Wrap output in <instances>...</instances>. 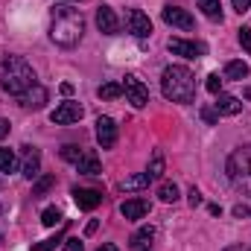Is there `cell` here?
Here are the masks:
<instances>
[{"label":"cell","mask_w":251,"mask_h":251,"mask_svg":"<svg viewBox=\"0 0 251 251\" xmlns=\"http://www.w3.org/2000/svg\"><path fill=\"white\" fill-rule=\"evenodd\" d=\"M82 32H85V18H82L79 9H70V6H56V9H53L50 38H53L59 47H64V50L76 47L79 38H82Z\"/></svg>","instance_id":"6da1fadb"},{"label":"cell","mask_w":251,"mask_h":251,"mask_svg":"<svg viewBox=\"0 0 251 251\" xmlns=\"http://www.w3.org/2000/svg\"><path fill=\"white\" fill-rule=\"evenodd\" d=\"M161 91L167 100L187 105L196 100V73L187 64H170L161 76Z\"/></svg>","instance_id":"7a4b0ae2"},{"label":"cell","mask_w":251,"mask_h":251,"mask_svg":"<svg viewBox=\"0 0 251 251\" xmlns=\"http://www.w3.org/2000/svg\"><path fill=\"white\" fill-rule=\"evenodd\" d=\"M0 85H3L6 94L21 97V94H26V91H29L32 85H38V82H35L32 64L26 62L24 56H6V59H3V73H0Z\"/></svg>","instance_id":"3957f363"},{"label":"cell","mask_w":251,"mask_h":251,"mask_svg":"<svg viewBox=\"0 0 251 251\" xmlns=\"http://www.w3.org/2000/svg\"><path fill=\"white\" fill-rule=\"evenodd\" d=\"M225 173H228L231 184L251 199V146H240V149L228 158Z\"/></svg>","instance_id":"277c9868"},{"label":"cell","mask_w":251,"mask_h":251,"mask_svg":"<svg viewBox=\"0 0 251 251\" xmlns=\"http://www.w3.org/2000/svg\"><path fill=\"white\" fill-rule=\"evenodd\" d=\"M126 32H131L134 38H149L152 35V21L146 12L140 9H128L126 12Z\"/></svg>","instance_id":"5b68a950"},{"label":"cell","mask_w":251,"mask_h":251,"mask_svg":"<svg viewBox=\"0 0 251 251\" xmlns=\"http://www.w3.org/2000/svg\"><path fill=\"white\" fill-rule=\"evenodd\" d=\"M120 85H123L126 100H128V102H131L134 108H143V105L149 102V91H146V85H143V82H140L137 76H131V73H128V76H126Z\"/></svg>","instance_id":"8992f818"},{"label":"cell","mask_w":251,"mask_h":251,"mask_svg":"<svg viewBox=\"0 0 251 251\" xmlns=\"http://www.w3.org/2000/svg\"><path fill=\"white\" fill-rule=\"evenodd\" d=\"M21 173H24V178H38V173H41V149H35V146H29V143H24L21 146Z\"/></svg>","instance_id":"52a82bcc"},{"label":"cell","mask_w":251,"mask_h":251,"mask_svg":"<svg viewBox=\"0 0 251 251\" xmlns=\"http://www.w3.org/2000/svg\"><path fill=\"white\" fill-rule=\"evenodd\" d=\"M82 114H85V108H82L79 102L64 100L62 105H56V111L50 114V120H53L56 126H70V123H79V120H82Z\"/></svg>","instance_id":"ba28073f"},{"label":"cell","mask_w":251,"mask_h":251,"mask_svg":"<svg viewBox=\"0 0 251 251\" xmlns=\"http://www.w3.org/2000/svg\"><path fill=\"white\" fill-rule=\"evenodd\" d=\"M161 18H164V24H170V26H176V29H193V15H190L187 9H181V6H164V12H161Z\"/></svg>","instance_id":"9c48e42d"},{"label":"cell","mask_w":251,"mask_h":251,"mask_svg":"<svg viewBox=\"0 0 251 251\" xmlns=\"http://www.w3.org/2000/svg\"><path fill=\"white\" fill-rule=\"evenodd\" d=\"M170 53L176 56H184V59H199L207 53V44L204 41H184V38H170Z\"/></svg>","instance_id":"30bf717a"},{"label":"cell","mask_w":251,"mask_h":251,"mask_svg":"<svg viewBox=\"0 0 251 251\" xmlns=\"http://www.w3.org/2000/svg\"><path fill=\"white\" fill-rule=\"evenodd\" d=\"M18 102H21V108H26V111H41V108L47 105V88L32 85L26 94H21V97H18Z\"/></svg>","instance_id":"8fae6325"},{"label":"cell","mask_w":251,"mask_h":251,"mask_svg":"<svg viewBox=\"0 0 251 251\" xmlns=\"http://www.w3.org/2000/svg\"><path fill=\"white\" fill-rule=\"evenodd\" d=\"M97 29L102 35H117L120 32V21H117V15H114L111 6H100L97 9Z\"/></svg>","instance_id":"7c38bea8"},{"label":"cell","mask_w":251,"mask_h":251,"mask_svg":"<svg viewBox=\"0 0 251 251\" xmlns=\"http://www.w3.org/2000/svg\"><path fill=\"white\" fill-rule=\"evenodd\" d=\"M97 140L102 149H111L117 143V123L111 117H97Z\"/></svg>","instance_id":"4fadbf2b"},{"label":"cell","mask_w":251,"mask_h":251,"mask_svg":"<svg viewBox=\"0 0 251 251\" xmlns=\"http://www.w3.org/2000/svg\"><path fill=\"white\" fill-rule=\"evenodd\" d=\"M213 111H216L219 117H237V114L243 111V102H240L237 97H231V94H216Z\"/></svg>","instance_id":"5bb4252c"},{"label":"cell","mask_w":251,"mask_h":251,"mask_svg":"<svg viewBox=\"0 0 251 251\" xmlns=\"http://www.w3.org/2000/svg\"><path fill=\"white\" fill-rule=\"evenodd\" d=\"M73 199H76V204H79L82 210H94V207L102 204V193L94 190V187H76L73 190Z\"/></svg>","instance_id":"9a60e30c"},{"label":"cell","mask_w":251,"mask_h":251,"mask_svg":"<svg viewBox=\"0 0 251 251\" xmlns=\"http://www.w3.org/2000/svg\"><path fill=\"white\" fill-rule=\"evenodd\" d=\"M152 243H155V228H152V225H143V228H137V231L131 234L128 249L131 251H149Z\"/></svg>","instance_id":"2e32d148"},{"label":"cell","mask_w":251,"mask_h":251,"mask_svg":"<svg viewBox=\"0 0 251 251\" xmlns=\"http://www.w3.org/2000/svg\"><path fill=\"white\" fill-rule=\"evenodd\" d=\"M120 213L126 219H143L149 213V199H126L120 204Z\"/></svg>","instance_id":"e0dca14e"},{"label":"cell","mask_w":251,"mask_h":251,"mask_svg":"<svg viewBox=\"0 0 251 251\" xmlns=\"http://www.w3.org/2000/svg\"><path fill=\"white\" fill-rule=\"evenodd\" d=\"M73 167H76L79 173H85V176H100V173H102L100 158H97V152H94V149H85V152H82V158H79Z\"/></svg>","instance_id":"ac0fdd59"},{"label":"cell","mask_w":251,"mask_h":251,"mask_svg":"<svg viewBox=\"0 0 251 251\" xmlns=\"http://www.w3.org/2000/svg\"><path fill=\"white\" fill-rule=\"evenodd\" d=\"M149 181H152V178H149L146 173H140V176H128V178H123V181H120V190H123V193L143 190V187H149Z\"/></svg>","instance_id":"d6986e66"},{"label":"cell","mask_w":251,"mask_h":251,"mask_svg":"<svg viewBox=\"0 0 251 251\" xmlns=\"http://www.w3.org/2000/svg\"><path fill=\"white\" fill-rule=\"evenodd\" d=\"M196 3H199V9L204 12V18L222 21V3H219V0H196Z\"/></svg>","instance_id":"ffe728a7"},{"label":"cell","mask_w":251,"mask_h":251,"mask_svg":"<svg viewBox=\"0 0 251 251\" xmlns=\"http://www.w3.org/2000/svg\"><path fill=\"white\" fill-rule=\"evenodd\" d=\"M249 64L246 62H228L225 64V79H237V82H243L246 76H249Z\"/></svg>","instance_id":"44dd1931"},{"label":"cell","mask_w":251,"mask_h":251,"mask_svg":"<svg viewBox=\"0 0 251 251\" xmlns=\"http://www.w3.org/2000/svg\"><path fill=\"white\" fill-rule=\"evenodd\" d=\"M15 170H18V155H15L12 149H0V173L9 176V173H15Z\"/></svg>","instance_id":"7402d4cb"},{"label":"cell","mask_w":251,"mask_h":251,"mask_svg":"<svg viewBox=\"0 0 251 251\" xmlns=\"http://www.w3.org/2000/svg\"><path fill=\"white\" fill-rule=\"evenodd\" d=\"M100 100H117L120 94H123V85L120 82H105V85H100Z\"/></svg>","instance_id":"603a6c76"},{"label":"cell","mask_w":251,"mask_h":251,"mask_svg":"<svg viewBox=\"0 0 251 251\" xmlns=\"http://www.w3.org/2000/svg\"><path fill=\"white\" fill-rule=\"evenodd\" d=\"M82 152H85V149H82V146H76V143H64L62 149H59V155H62L67 164H76V161L82 158Z\"/></svg>","instance_id":"cb8c5ba5"},{"label":"cell","mask_w":251,"mask_h":251,"mask_svg":"<svg viewBox=\"0 0 251 251\" xmlns=\"http://www.w3.org/2000/svg\"><path fill=\"white\" fill-rule=\"evenodd\" d=\"M158 196H161V201L173 204V201H178V187H176L173 181H164V184L158 187Z\"/></svg>","instance_id":"d4e9b609"},{"label":"cell","mask_w":251,"mask_h":251,"mask_svg":"<svg viewBox=\"0 0 251 251\" xmlns=\"http://www.w3.org/2000/svg\"><path fill=\"white\" fill-rule=\"evenodd\" d=\"M146 176H149L152 181L164 176V155H161V152H155V158H152V164H149V170H146Z\"/></svg>","instance_id":"484cf974"},{"label":"cell","mask_w":251,"mask_h":251,"mask_svg":"<svg viewBox=\"0 0 251 251\" xmlns=\"http://www.w3.org/2000/svg\"><path fill=\"white\" fill-rule=\"evenodd\" d=\"M41 222H44L47 228H56V225L62 222V210H59V207H47V210L41 213Z\"/></svg>","instance_id":"4316f807"},{"label":"cell","mask_w":251,"mask_h":251,"mask_svg":"<svg viewBox=\"0 0 251 251\" xmlns=\"http://www.w3.org/2000/svg\"><path fill=\"white\" fill-rule=\"evenodd\" d=\"M53 184H56V176H44V178H38V181L32 184V196H44Z\"/></svg>","instance_id":"83f0119b"},{"label":"cell","mask_w":251,"mask_h":251,"mask_svg":"<svg viewBox=\"0 0 251 251\" xmlns=\"http://www.w3.org/2000/svg\"><path fill=\"white\" fill-rule=\"evenodd\" d=\"M204 88H207V94H222V79H219V73H210L207 76V82H204Z\"/></svg>","instance_id":"f1b7e54d"},{"label":"cell","mask_w":251,"mask_h":251,"mask_svg":"<svg viewBox=\"0 0 251 251\" xmlns=\"http://www.w3.org/2000/svg\"><path fill=\"white\" fill-rule=\"evenodd\" d=\"M62 237H64V231H59L56 237H50V240H44V243H38V246H35V251H53L56 246H59V243H62Z\"/></svg>","instance_id":"f546056e"},{"label":"cell","mask_w":251,"mask_h":251,"mask_svg":"<svg viewBox=\"0 0 251 251\" xmlns=\"http://www.w3.org/2000/svg\"><path fill=\"white\" fill-rule=\"evenodd\" d=\"M201 120H204L207 126H216V123H219V114H216L210 105H204V108H201Z\"/></svg>","instance_id":"4dcf8cb0"},{"label":"cell","mask_w":251,"mask_h":251,"mask_svg":"<svg viewBox=\"0 0 251 251\" xmlns=\"http://www.w3.org/2000/svg\"><path fill=\"white\" fill-rule=\"evenodd\" d=\"M240 44H243V50H246V53H251V29H249V26H243V29H240Z\"/></svg>","instance_id":"1f68e13d"},{"label":"cell","mask_w":251,"mask_h":251,"mask_svg":"<svg viewBox=\"0 0 251 251\" xmlns=\"http://www.w3.org/2000/svg\"><path fill=\"white\" fill-rule=\"evenodd\" d=\"M62 251H85V246H82V240H79V237H70V240H64V249Z\"/></svg>","instance_id":"d6a6232c"},{"label":"cell","mask_w":251,"mask_h":251,"mask_svg":"<svg viewBox=\"0 0 251 251\" xmlns=\"http://www.w3.org/2000/svg\"><path fill=\"white\" fill-rule=\"evenodd\" d=\"M231 3H234V9H237L240 15H243V12H249V9H251V0H231Z\"/></svg>","instance_id":"836d02e7"},{"label":"cell","mask_w":251,"mask_h":251,"mask_svg":"<svg viewBox=\"0 0 251 251\" xmlns=\"http://www.w3.org/2000/svg\"><path fill=\"white\" fill-rule=\"evenodd\" d=\"M190 204H193V207H199V204H201V193H199L196 187L190 190Z\"/></svg>","instance_id":"e575fe53"},{"label":"cell","mask_w":251,"mask_h":251,"mask_svg":"<svg viewBox=\"0 0 251 251\" xmlns=\"http://www.w3.org/2000/svg\"><path fill=\"white\" fill-rule=\"evenodd\" d=\"M9 128H12V126H9V120H3V117H0V140L9 134Z\"/></svg>","instance_id":"d590c367"},{"label":"cell","mask_w":251,"mask_h":251,"mask_svg":"<svg viewBox=\"0 0 251 251\" xmlns=\"http://www.w3.org/2000/svg\"><path fill=\"white\" fill-rule=\"evenodd\" d=\"M234 216H240V219L249 216V207H246V204H237V207H234Z\"/></svg>","instance_id":"8d00e7d4"},{"label":"cell","mask_w":251,"mask_h":251,"mask_svg":"<svg viewBox=\"0 0 251 251\" xmlns=\"http://www.w3.org/2000/svg\"><path fill=\"white\" fill-rule=\"evenodd\" d=\"M62 94H64V97H70V94H73V85H70V82H64V85H62Z\"/></svg>","instance_id":"74e56055"},{"label":"cell","mask_w":251,"mask_h":251,"mask_svg":"<svg viewBox=\"0 0 251 251\" xmlns=\"http://www.w3.org/2000/svg\"><path fill=\"white\" fill-rule=\"evenodd\" d=\"M97 251H120V249H117V246H111V243H105V246H100Z\"/></svg>","instance_id":"f35d334b"},{"label":"cell","mask_w":251,"mask_h":251,"mask_svg":"<svg viewBox=\"0 0 251 251\" xmlns=\"http://www.w3.org/2000/svg\"><path fill=\"white\" fill-rule=\"evenodd\" d=\"M225 251H251L249 246H231V249H225Z\"/></svg>","instance_id":"ab89813d"},{"label":"cell","mask_w":251,"mask_h":251,"mask_svg":"<svg viewBox=\"0 0 251 251\" xmlns=\"http://www.w3.org/2000/svg\"><path fill=\"white\" fill-rule=\"evenodd\" d=\"M62 3H70V0H62Z\"/></svg>","instance_id":"60d3db41"},{"label":"cell","mask_w":251,"mask_h":251,"mask_svg":"<svg viewBox=\"0 0 251 251\" xmlns=\"http://www.w3.org/2000/svg\"><path fill=\"white\" fill-rule=\"evenodd\" d=\"M0 193H3V184H0Z\"/></svg>","instance_id":"b9f144b4"},{"label":"cell","mask_w":251,"mask_h":251,"mask_svg":"<svg viewBox=\"0 0 251 251\" xmlns=\"http://www.w3.org/2000/svg\"><path fill=\"white\" fill-rule=\"evenodd\" d=\"M0 240H3V234H0Z\"/></svg>","instance_id":"7bdbcfd3"}]
</instances>
